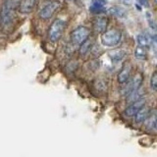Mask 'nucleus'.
Masks as SVG:
<instances>
[{"label": "nucleus", "mask_w": 157, "mask_h": 157, "mask_svg": "<svg viewBox=\"0 0 157 157\" xmlns=\"http://www.w3.org/2000/svg\"><path fill=\"white\" fill-rule=\"evenodd\" d=\"M59 7H60V2L57 0H45L39 7L38 16L43 20H47L53 16Z\"/></svg>", "instance_id": "f03ea898"}, {"label": "nucleus", "mask_w": 157, "mask_h": 157, "mask_svg": "<svg viewBox=\"0 0 157 157\" xmlns=\"http://www.w3.org/2000/svg\"><path fill=\"white\" fill-rule=\"evenodd\" d=\"M108 55H109V58L113 62L117 63L122 61L126 57L127 52L125 50H123V49H114V50H111Z\"/></svg>", "instance_id": "f8f14e48"}, {"label": "nucleus", "mask_w": 157, "mask_h": 157, "mask_svg": "<svg viewBox=\"0 0 157 157\" xmlns=\"http://www.w3.org/2000/svg\"><path fill=\"white\" fill-rule=\"evenodd\" d=\"M92 47H93V39L87 38L86 40H85L81 44L80 54L81 55H86V54L92 49Z\"/></svg>", "instance_id": "ddd939ff"}, {"label": "nucleus", "mask_w": 157, "mask_h": 157, "mask_svg": "<svg viewBox=\"0 0 157 157\" xmlns=\"http://www.w3.org/2000/svg\"><path fill=\"white\" fill-rule=\"evenodd\" d=\"M90 34V29L86 27H78L76 29H74L71 33V39L73 43L77 44V45H80L85 40L88 38Z\"/></svg>", "instance_id": "39448f33"}, {"label": "nucleus", "mask_w": 157, "mask_h": 157, "mask_svg": "<svg viewBox=\"0 0 157 157\" xmlns=\"http://www.w3.org/2000/svg\"><path fill=\"white\" fill-rule=\"evenodd\" d=\"M90 12H92V13H100V12H103V11H105V7L90 6Z\"/></svg>", "instance_id": "4be33fe9"}, {"label": "nucleus", "mask_w": 157, "mask_h": 157, "mask_svg": "<svg viewBox=\"0 0 157 157\" xmlns=\"http://www.w3.org/2000/svg\"><path fill=\"white\" fill-rule=\"evenodd\" d=\"M150 86L152 88V90H157V74L154 72L152 74L151 78H150Z\"/></svg>", "instance_id": "6ab92c4d"}, {"label": "nucleus", "mask_w": 157, "mask_h": 157, "mask_svg": "<svg viewBox=\"0 0 157 157\" xmlns=\"http://www.w3.org/2000/svg\"><path fill=\"white\" fill-rule=\"evenodd\" d=\"M141 83H142V75L140 73H136V75L132 78L131 81L127 82V85L122 91L123 94H124L125 96H128L132 91H135L136 90H139V88H140Z\"/></svg>", "instance_id": "423d86ee"}, {"label": "nucleus", "mask_w": 157, "mask_h": 157, "mask_svg": "<svg viewBox=\"0 0 157 157\" xmlns=\"http://www.w3.org/2000/svg\"><path fill=\"white\" fill-rule=\"evenodd\" d=\"M37 0H21L19 5V11L22 14L31 13L33 8L36 7Z\"/></svg>", "instance_id": "9d476101"}, {"label": "nucleus", "mask_w": 157, "mask_h": 157, "mask_svg": "<svg viewBox=\"0 0 157 157\" xmlns=\"http://www.w3.org/2000/svg\"><path fill=\"white\" fill-rule=\"evenodd\" d=\"M121 32L117 29H111L110 31L104 32L101 34V43L104 46L112 47L117 45L121 40Z\"/></svg>", "instance_id": "7ed1b4c3"}, {"label": "nucleus", "mask_w": 157, "mask_h": 157, "mask_svg": "<svg viewBox=\"0 0 157 157\" xmlns=\"http://www.w3.org/2000/svg\"><path fill=\"white\" fill-rule=\"evenodd\" d=\"M108 12H109L111 15L115 17H118V18H124L126 17L127 15V11L122 7H118V6H114V7H111L109 10H108Z\"/></svg>", "instance_id": "dca6fc26"}, {"label": "nucleus", "mask_w": 157, "mask_h": 157, "mask_svg": "<svg viewBox=\"0 0 157 157\" xmlns=\"http://www.w3.org/2000/svg\"><path fill=\"white\" fill-rule=\"evenodd\" d=\"M65 22L63 20L56 19L54 20V22L51 24L50 28L48 31V38L50 39V41L56 42L58 41L60 37L62 36L64 29H65Z\"/></svg>", "instance_id": "20e7f679"}, {"label": "nucleus", "mask_w": 157, "mask_h": 157, "mask_svg": "<svg viewBox=\"0 0 157 157\" xmlns=\"http://www.w3.org/2000/svg\"><path fill=\"white\" fill-rule=\"evenodd\" d=\"M144 90L142 88H139V90L132 91L128 95V102L132 103L135 101H137L141 99V98H144Z\"/></svg>", "instance_id": "4468645a"}, {"label": "nucleus", "mask_w": 157, "mask_h": 157, "mask_svg": "<svg viewBox=\"0 0 157 157\" xmlns=\"http://www.w3.org/2000/svg\"><path fill=\"white\" fill-rule=\"evenodd\" d=\"M108 25V19L105 16H98L93 21V29L98 33H103L106 32Z\"/></svg>", "instance_id": "6e6552de"}, {"label": "nucleus", "mask_w": 157, "mask_h": 157, "mask_svg": "<svg viewBox=\"0 0 157 157\" xmlns=\"http://www.w3.org/2000/svg\"><path fill=\"white\" fill-rule=\"evenodd\" d=\"M150 112H151L150 108L148 106L144 105L135 115V121H136V123H137V124H140V123H144L146 121L147 118H148Z\"/></svg>", "instance_id": "9b49d317"}, {"label": "nucleus", "mask_w": 157, "mask_h": 157, "mask_svg": "<svg viewBox=\"0 0 157 157\" xmlns=\"http://www.w3.org/2000/svg\"><path fill=\"white\" fill-rule=\"evenodd\" d=\"M96 88H97V90H105L106 88H107L106 82L103 81V80H102V82L101 81H98L96 82Z\"/></svg>", "instance_id": "412c9836"}, {"label": "nucleus", "mask_w": 157, "mask_h": 157, "mask_svg": "<svg viewBox=\"0 0 157 157\" xmlns=\"http://www.w3.org/2000/svg\"><path fill=\"white\" fill-rule=\"evenodd\" d=\"M137 1H139V3L141 6H144V7L149 6V0H137Z\"/></svg>", "instance_id": "5701e85b"}, {"label": "nucleus", "mask_w": 157, "mask_h": 157, "mask_svg": "<svg viewBox=\"0 0 157 157\" xmlns=\"http://www.w3.org/2000/svg\"><path fill=\"white\" fill-rule=\"evenodd\" d=\"M154 2H156V0H154Z\"/></svg>", "instance_id": "393cba45"}, {"label": "nucleus", "mask_w": 157, "mask_h": 157, "mask_svg": "<svg viewBox=\"0 0 157 157\" xmlns=\"http://www.w3.org/2000/svg\"><path fill=\"white\" fill-rule=\"evenodd\" d=\"M131 73H132V66L131 64L127 63L125 64L123 68L121 69V71L118 74L117 80L120 83H126L128 81H130V77H131Z\"/></svg>", "instance_id": "1a4fd4ad"}, {"label": "nucleus", "mask_w": 157, "mask_h": 157, "mask_svg": "<svg viewBox=\"0 0 157 157\" xmlns=\"http://www.w3.org/2000/svg\"><path fill=\"white\" fill-rule=\"evenodd\" d=\"M135 56L137 59H145V57H146V49H145V47L137 46L136 48V51H135Z\"/></svg>", "instance_id": "f3484780"}, {"label": "nucleus", "mask_w": 157, "mask_h": 157, "mask_svg": "<svg viewBox=\"0 0 157 157\" xmlns=\"http://www.w3.org/2000/svg\"><path fill=\"white\" fill-rule=\"evenodd\" d=\"M15 3L13 0H5L0 7V25L3 29H8L14 21Z\"/></svg>", "instance_id": "f257e3e1"}, {"label": "nucleus", "mask_w": 157, "mask_h": 157, "mask_svg": "<svg viewBox=\"0 0 157 157\" xmlns=\"http://www.w3.org/2000/svg\"><path fill=\"white\" fill-rule=\"evenodd\" d=\"M106 4V0H92L90 6H98V7H104Z\"/></svg>", "instance_id": "aec40b11"}, {"label": "nucleus", "mask_w": 157, "mask_h": 157, "mask_svg": "<svg viewBox=\"0 0 157 157\" xmlns=\"http://www.w3.org/2000/svg\"><path fill=\"white\" fill-rule=\"evenodd\" d=\"M121 1L126 4V5H131L132 4V0H121Z\"/></svg>", "instance_id": "b1692460"}, {"label": "nucleus", "mask_w": 157, "mask_h": 157, "mask_svg": "<svg viewBox=\"0 0 157 157\" xmlns=\"http://www.w3.org/2000/svg\"><path fill=\"white\" fill-rule=\"evenodd\" d=\"M145 125H146L147 129H149V130H156L157 123H156V114H155V111L150 112L148 118H147L146 121H145Z\"/></svg>", "instance_id": "2eb2a0df"}, {"label": "nucleus", "mask_w": 157, "mask_h": 157, "mask_svg": "<svg viewBox=\"0 0 157 157\" xmlns=\"http://www.w3.org/2000/svg\"><path fill=\"white\" fill-rule=\"evenodd\" d=\"M136 39H137V43H139V46H142V47L148 46L149 44L148 37H146L144 34H139Z\"/></svg>", "instance_id": "a211bd4d"}, {"label": "nucleus", "mask_w": 157, "mask_h": 157, "mask_svg": "<svg viewBox=\"0 0 157 157\" xmlns=\"http://www.w3.org/2000/svg\"><path fill=\"white\" fill-rule=\"evenodd\" d=\"M145 103H146V100L144 99V98H141V99H140V100L131 103V105H129L125 109L126 116H128V117L135 116L136 113L139 112V110L141 109V108L145 105Z\"/></svg>", "instance_id": "0eeeda50"}]
</instances>
